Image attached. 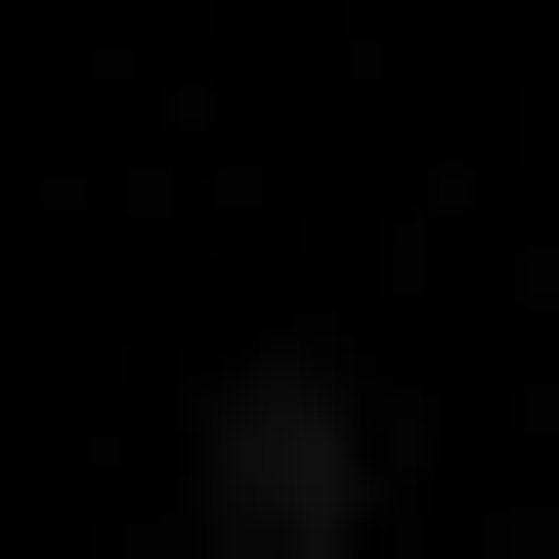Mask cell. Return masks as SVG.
Here are the masks:
<instances>
[{
	"label": "cell",
	"mask_w": 559,
	"mask_h": 559,
	"mask_svg": "<svg viewBox=\"0 0 559 559\" xmlns=\"http://www.w3.org/2000/svg\"><path fill=\"white\" fill-rule=\"evenodd\" d=\"M173 559H388V345H215L173 388Z\"/></svg>",
	"instance_id": "1"
},
{
	"label": "cell",
	"mask_w": 559,
	"mask_h": 559,
	"mask_svg": "<svg viewBox=\"0 0 559 559\" xmlns=\"http://www.w3.org/2000/svg\"><path fill=\"white\" fill-rule=\"evenodd\" d=\"M516 559H559V516H516Z\"/></svg>",
	"instance_id": "2"
}]
</instances>
